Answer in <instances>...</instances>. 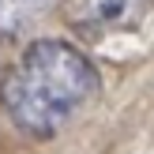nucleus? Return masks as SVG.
Here are the masks:
<instances>
[{"label":"nucleus","instance_id":"obj_1","mask_svg":"<svg viewBox=\"0 0 154 154\" xmlns=\"http://www.w3.org/2000/svg\"><path fill=\"white\" fill-rule=\"evenodd\" d=\"M98 87V68L79 45L38 38L0 72V109L23 135L53 139L94 102Z\"/></svg>","mask_w":154,"mask_h":154},{"label":"nucleus","instance_id":"obj_2","mask_svg":"<svg viewBox=\"0 0 154 154\" xmlns=\"http://www.w3.org/2000/svg\"><path fill=\"white\" fill-rule=\"evenodd\" d=\"M64 11L83 34H113L143 23L154 11V0H64Z\"/></svg>","mask_w":154,"mask_h":154},{"label":"nucleus","instance_id":"obj_3","mask_svg":"<svg viewBox=\"0 0 154 154\" xmlns=\"http://www.w3.org/2000/svg\"><path fill=\"white\" fill-rule=\"evenodd\" d=\"M64 0H0V45H15L38 30Z\"/></svg>","mask_w":154,"mask_h":154}]
</instances>
